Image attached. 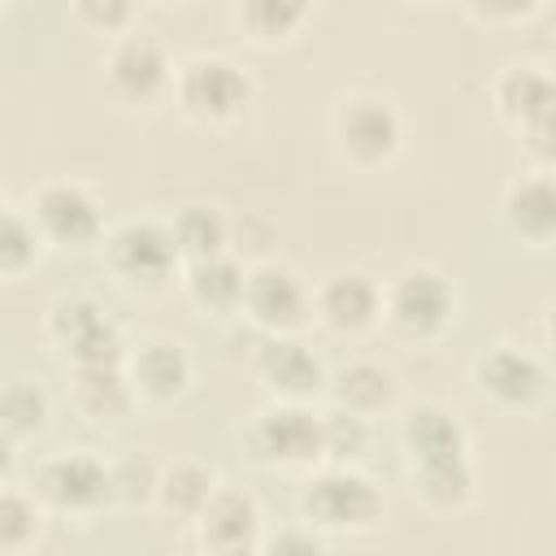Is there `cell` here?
<instances>
[{"instance_id": "7c38bea8", "label": "cell", "mask_w": 556, "mask_h": 556, "mask_svg": "<svg viewBox=\"0 0 556 556\" xmlns=\"http://www.w3.org/2000/svg\"><path fill=\"white\" fill-rule=\"evenodd\" d=\"M239 313L265 334H300L313 321V287L282 261H252L243 274Z\"/></svg>"}, {"instance_id": "f1b7e54d", "label": "cell", "mask_w": 556, "mask_h": 556, "mask_svg": "<svg viewBox=\"0 0 556 556\" xmlns=\"http://www.w3.org/2000/svg\"><path fill=\"white\" fill-rule=\"evenodd\" d=\"M43 252L39 230L30 226L26 208L0 204V278H22Z\"/></svg>"}, {"instance_id": "2e32d148", "label": "cell", "mask_w": 556, "mask_h": 556, "mask_svg": "<svg viewBox=\"0 0 556 556\" xmlns=\"http://www.w3.org/2000/svg\"><path fill=\"white\" fill-rule=\"evenodd\" d=\"M313 317L334 339H365L374 326H382V282L365 269L326 274L313 287Z\"/></svg>"}, {"instance_id": "d6986e66", "label": "cell", "mask_w": 556, "mask_h": 556, "mask_svg": "<svg viewBox=\"0 0 556 556\" xmlns=\"http://www.w3.org/2000/svg\"><path fill=\"white\" fill-rule=\"evenodd\" d=\"M500 222L526 248H547L556 239V182H552V169L530 165L517 178H508V187L500 195Z\"/></svg>"}, {"instance_id": "9a60e30c", "label": "cell", "mask_w": 556, "mask_h": 556, "mask_svg": "<svg viewBox=\"0 0 556 556\" xmlns=\"http://www.w3.org/2000/svg\"><path fill=\"white\" fill-rule=\"evenodd\" d=\"M252 369H256V382L269 391V400H282V404H313L326 391V374H330L321 352L308 348L300 334L261 339Z\"/></svg>"}, {"instance_id": "5b68a950", "label": "cell", "mask_w": 556, "mask_h": 556, "mask_svg": "<svg viewBox=\"0 0 556 556\" xmlns=\"http://www.w3.org/2000/svg\"><path fill=\"white\" fill-rule=\"evenodd\" d=\"M460 295L439 265H404L382 282V326L408 343H434L456 321Z\"/></svg>"}, {"instance_id": "ba28073f", "label": "cell", "mask_w": 556, "mask_h": 556, "mask_svg": "<svg viewBox=\"0 0 556 556\" xmlns=\"http://www.w3.org/2000/svg\"><path fill=\"white\" fill-rule=\"evenodd\" d=\"M43 513L56 517H96L113 504V473L109 460L74 447V452H52L35 465L30 486H26Z\"/></svg>"}, {"instance_id": "7a4b0ae2", "label": "cell", "mask_w": 556, "mask_h": 556, "mask_svg": "<svg viewBox=\"0 0 556 556\" xmlns=\"http://www.w3.org/2000/svg\"><path fill=\"white\" fill-rule=\"evenodd\" d=\"M552 104L556 83L543 61H508L491 78V109L495 117L517 135V143L530 152L539 169H552L556 143H552Z\"/></svg>"}, {"instance_id": "4316f807", "label": "cell", "mask_w": 556, "mask_h": 556, "mask_svg": "<svg viewBox=\"0 0 556 556\" xmlns=\"http://www.w3.org/2000/svg\"><path fill=\"white\" fill-rule=\"evenodd\" d=\"M48 417H52V404H48V391L39 382H30V378L0 382V430L13 443H26V439L43 434Z\"/></svg>"}, {"instance_id": "8fae6325", "label": "cell", "mask_w": 556, "mask_h": 556, "mask_svg": "<svg viewBox=\"0 0 556 556\" xmlns=\"http://www.w3.org/2000/svg\"><path fill=\"white\" fill-rule=\"evenodd\" d=\"M248 447L269 469H291V473L317 469L321 465V408L269 400L248 426Z\"/></svg>"}, {"instance_id": "d4e9b609", "label": "cell", "mask_w": 556, "mask_h": 556, "mask_svg": "<svg viewBox=\"0 0 556 556\" xmlns=\"http://www.w3.org/2000/svg\"><path fill=\"white\" fill-rule=\"evenodd\" d=\"M313 17V9L304 0H239L230 9V22L235 30L248 39V43H261V48H274V43H287L295 39V30Z\"/></svg>"}, {"instance_id": "ffe728a7", "label": "cell", "mask_w": 556, "mask_h": 556, "mask_svg": "<svg viewBox=\"0 0 556 556\" xmlns=\"http://www.w3.org/2000/svg\"><path fill=\"white\" fill-rule=\"evenodd\" d=\"M400 447L408 465L456 460V456H469V430L447 404L421 400L400 413Z\"/></svg>"}, {"instance_id": "ac0fdd59", "label": "cell", "mask_w": 556, "mask_h": 556, "mask_svg": "<svg viewBox=\"0 0 556 556\" xmlns=\"http://www.w3.org/2000/svg\"><path fill=\"white\" fill-rule=\"evenodd\" d=\"M126 378H130L139 404H174V400H182L191 391L195 365H191V352L178 339L152 334V339L130 343V352H126Z\"/></svg>"}, {"instance_id": "d6a6232c", "label": "cell", "mask_w": 556, "mask_h": 556, "mask_svg": "<svg viewBox=\"0 0 556 556\" xmlns=\"http://www.w3.org/2000/svg\"><path fill=\"white\" fill-rule=\"evenodd\" d=\"M74 17L83 22V26H91L96 35H122V30H130L135 26V4H126V0H83V4H74Z\"/></svg>"}, {"instance_id": "e575fe53", "label": "cell", "mask_w": 556, "mask_h": 556, "mask_svg": "<svg viewBox=\"0 0 556 556\" xmlns=\"http://www.w3.org/2000/svg\"><path fill=\"white\" fill-rule=\"evenodd\" d=\"M13 469H17V443H13V439L0 430V486H9Z\"/></svg>"}, {"instance_id": "f546056e", "label": "cell", "mask_w": 556, "mask_h": 556, "mask_svg": "<svg viewBox=\"0 0 556 556\" xmlns=\"http://www.w3.org/2000/svg\"><path fill=\"white\" fill-rule=\"evenodd\" d=\"M369 439H374L369 421L339 408L321 413V465H356L369 452Z\"/></svg>"}, {"instance_id": "1f68e13d", "label": "cell", "mask_w": 556, "mask_h": 556, "mask_svg": "<svg viewBox=\"0 0 556 556\" xmlns=\"http://www.w3.org/2000/svg\"><path fill=\"white\" fill-rule=\"evenodd\" d=\"M256 556H330V547H326V534H317L313 526L287 521V526H274V530L265 526Z\"/></svg>"}, {"instance_id": "52a82bcc", "label": "cell", "mask_w": 556, "mask_h": 556, "mask_svg": "<svg viewBox=\"0 0 556 556\" xmlns=\"http://www.w3.org/2000/svg\"><path fill=\"white\" fill-rule=\"evenodd\" d=\"M100 256H104V269L135 291H161L182 269L174 235L161 217H126L109 226L100 239Z\"/></svg>"}, {"instance_id": "cb8c5ba5", "label": "cell", "mask_w": 556, "mask_h": 556, "mask_svg": "<svg viewBox=\"0 0 556 556\" xmlns=\"http://www.w3.org/2000/svg\"><path fill=\"white\" fill-rule=\"evenodd\" d=\"M217 486H222V482H217V473H213L208 465H200V460H174V465H161L152 504H156L165 517H174V521H195L200 508L208 504V495H213Z\"/></svg>"}, {"instance_id": "603a6c76", "label": "cell", "mask_w": 556, "mask_h": 556, "mask_svg": "<svg viewBox=\"0 0 556 556\" xmlns=\"http://www.w3.org/2000/svg\"><path fill=\"white\" fill-rule=\"evenodd\" d=\"M408 486L413 495L430 508V513H465L478 495V469L473 456H456V460H430V465H408Z\"/></svg>"}, {"instance_id": "836d02e7", "label": "cell", "mask_w": 556, "mask_h": 556, "mask_svg": "<svg viewBox=\"0 0 556 556\" xmlns=\"http://www.w3.org/2000/svg\"><path fill=\"white\" fill-rule=\"evenodd\" d=\"M473 17H486V22H500V17H530V13H539V4H486V9H469Z\"/></svg>"}, {"instance_id": "3957f363", "label": "cell", "mask_w": 556, "mask_h": 556, "mask_svg": "<svg viewBox=\"0 0 556 556\" xmlns=\"http://www.w3.org/2000/svg\"><path fill=\"white\" fill-rule=\"evenodd\" d=\"M43 339L56 348L65 369H87V365H126L130 339L122 321L83 291H65L48 300L43 308Z\"/></svg>"}, {"instance_id": "5bb4252c", "label": "cell", "mask_w": 556, "mask_h": 556, "mask_svg": "<svg viewBox=\"0 0 556 556\" xmlns=\"http://www.w3.org/2000/svg\"><path fill=\"white\" fill-rule=\"evenodd\" d=\"M473 382L491 404L513 408V413H530L547 395V365L526 343L504 339V343H491L473 361Z\"/></svg>"}, {"instance_id": "277c9868", "label": "cell", "mask_w": 556, "mask_h": 556, "mask_svg": "<svg viewBox=\"0 0 556 556\" xmlns=\"http://www.w3.org/2000/svg\"><path fill=\"white\" fill-rule=\"evenodd\" d=\"M169 96L178 104V113L195 126H230L256 96L252 74L226 56V52H191L174 65V83Z\"/></svg>"}, {"instance_id": "4fadbf2b", "label": "cell", "mask_w": 556, "mask_h": 556, "mask_svg": "<svg viewBox=\"0 0 556 556\" xmlns=\"http://www.w3.org/2000/svg\"><path fill=\"white\" fill-rule=\"evenodd\" d=\"M200 556H252L265 534V513L261 500L243 486H217L200 517L191 521Z\"/></svg>"}, {"instance_id": "8992f818", "label": "cell", "mask_w": 556, "mask_h": 556, "mask_svg": "<svg viewBox=\"0 0 556 556\" xmlns=\"http://www.w3.org/2000/svg\"><path fill=\"white\" fill-rule=\"evenodd\" d=\"M330 135H334V148L343 152L348 165L382 169L404 148V113L391 96L361 87V91H348L334 100Z\"/></svg>"}, {"instance_id": "484cf974", "label": "cell", "mask_w": 556, "mask_h": 556, "mask_svg": "<svg viewBox=\"0 0 556 556\" xmlns=\"http://www.w3.org/2000/svg\"><path fill=\"white\" fill-rule=\"evenodd\" d=\"M165 226H169V235H174V248H178L182 265H187V261H204V256L230 252V217H226L222 208H213V204L191 200V204L174 208V217H169Z\"/></svg>"}, {"instance_id": "30bf717a", "label": "cell", "mask_w": 556, "mask_h": 556, "mask_svg": "<svg viewBox=\"0 0 556 556\" xmlns=\"http://www.w3.org/2000/svg\"><path fill=\"white\" fill-rule=\"evenodd\" d=\"M100 65H104L109 96L130 104V109H148V104L169 96L174 56H169L165 39L156 30H148V26H130V30L113 35Z\"/></svg>"}, {"instance_id": "9c48e42d", "label": "cell", "mask_w": 556, "mask_h": 556, "mask_svg": "<svg viewBox=\"0 0 556 556\" xmlns=\"http://www.w3.org/2000/svg\"><path fill=\"white\" fill-rule=\"evenodd\" d=\"M26 217L39 230L43 248H56V252L96 248L104 239V230H109L100 195L87 182H78V178H43L30 191Z\"/></svg>"}, {"instance_id": "e0dca14e", "label": "cell", "mask_w": 556, "mask_h": 556, "mask_svg": "<svg viewBox=\"0 0 556 556\" xmlns=\"http://www.w3.org/2000/svg\"><path fill=\"white\" fill-rule=\"evenodd\" d=\"M326 395L330 408L374 426L378 417H391L400 408V374L378 356H352L326 374Z\"/></svg>"}, {"instance_id": "83f0119b", "label": "cell", "mask_w": 556, "mask_h": 556, "mask_svg": "<svg viewBox=\"0 0 556 556\" xmlns=\"http://www.w3.org/2000/svg\"><path fill=\"white\" fill-rule=\"evenodd\" d=\"M43 508L26 486H0V552L4 556H22L26 547H35V539L43 534Z\"/></svg>"}, {"instance_id": "4dcf8cb0", "label": "cell", "mask_w": 556, "mask_h": 556, "mask_svg": "<svg viewBox=\"0 0 556 556\" xmlns=\"http://www.w3.org/2000/svg\"><path fill=\"white\" fill-rule=\"evenodd\" d=\"M109 473H113V504H126V508H143L152 504L156 495V473L161 465L139 456V452H126L117 460H109Z\"/></svg>"}, {"instance_id": "7402d4cb", "label": "cell", "mask_w": 556, "mask_h": 556, "mask_svg": "<svg viewBox=\"0 0 556 556\" xmlns=\"http://www.w3.org/2000/svg\"><path fill=\"white\" fill-rule=\"evenodd\" d=\"M243 274H248V265L235 252H222V256L187 261L178 269V282H182V295L195 313L230 317V313H239V300H243Z\"/></svg>"}, {"instance_id": "44dd1931", "label": "cell", "mask_w": 556, "mask_h": 556, "mask_svg": "<svg viewBox=\"0 0 556 556\" xmlns=\"http://www.w3.org/2000/svg\"><path fill=\"white\" fill-rule=\"evenodd\" d=\"M70 408L91 426H117L139 408V395L126 378V365H87L65 374Z\"/></svg>"}, {"instance_id": "6da1fadb", "label": "cell", "mask_w": 556, "mask_h": 556, "mask_svg": "<svg viewBox=\"0 0 556 556\" xmlns=\"http://www.w3.org/2000/svg\"><path fill=\"white\" fill-rule=\"evenodd\" d=\"M300 521L317 534H369L378 530L387 500L382 486L356 465H317L295 491Z\"/></svg>"}]
</instances>
